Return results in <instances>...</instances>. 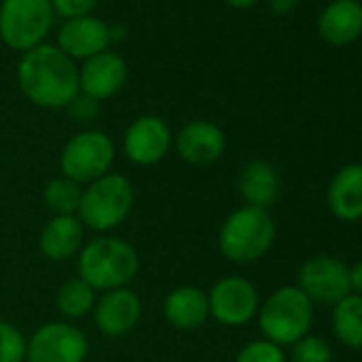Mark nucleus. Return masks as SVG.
Returning a JSON list of instances; mask_svg holds the SVG:
<instances>
[{
	"mask_svg": "<svg viewBox=\"0 0 362 362\" xmlns=\"http://www.w3.org/2000/svg\"><path fill=\"white\" fill-rule=\"evenodd\" d=\"M18 83L30 103L62 109L79 96V69L58 45H39L22 56Z\"/></svg>",
	"mask_w": 362,
	"mask_h": 362,
	"instance_id": "obj_1",
	"label": "nucleus"
},
{
	"mask_svg": "<svg viewBox=\"0 0 362 362\" xmlns=\"http://www.w3.org/2000/svg\"><path fill=\"white\" fill-rule=\"evenodd\" d=\"M136 250L119 237L92 239L79 254L77 273L94 292L126 288L139 273Z\"/></svg>",
	"mask_w": 362,
	"mask_h": 362,
	"instance_id": "obj_2",
	"label": "nucleus"
},
{
	"mask_svg": "<svg viewBox=\"0 0 362 362\" xmlns=\"http://www.w3.org/2000/svg\"><path fill=\"white\" fill-rule=\"evenodd\" d=\"M275 241V222L267 209L241 207L233 211L218 237L220 252L235 264H250L260 260Z\"/></svg>",
	"mask_w": 362,
	"mask_h": 362,
	"instance_id": "obj_3",
	"label": "nucleus"
},
{
	"mask_svg": "<svg viewBox=\"0 0 362 362\" xmlns=\"http://www.w3.org/2000/svg\"><path fill=\"white\" fill-rule=\"evenodd\" d=\"M313 322V303L296 288H277L258 309V326L267 341L284 347L294 345L309 334Z\"/></svg>",
	"mask_w": 362,
	"mask_h": 362,
	"instance_id": "obj_4",
	"label": "nucleus"
},
{
	"mask_svg": "<svg viewBox=\"0 0 362 362\" xmlns=\"http://www.w3.org/2000/svg\"><path fill=\"white\" fill-rule=\"evenodd\" d=\"M134 188L124 175L107 173L88 184L81 197L77 218L81 224L96 233L117 228L132 211Z\"/></svg>",
	"mask_w": 362,
	"mask_h": 362,
	"instance_id": "obj_5",
	"label": "nucleus"
},
{
	"mask_svg": "<svg viewBox=\"0 0 362 362\" xmlns=\"http://www.w3.org/2000/svg\"><path fill=\"white\" fill-rule=\"evenodd\" d=\"M54 22L52 0H3L0 3V39L16 52L43 45Z\"/></svg>",
	"mask_w": 362,
	"mask_h": 362,
	"instance_id": "obj_6",
	"label": "nucleus"
},
{
	"mask_svg": "<svg viewBox=\"0 0 362 362\" xmlns=\"http://www.w3.org/2000/svg\"><path fill=\"white\" fill-rule=\"evenodd\" d=\"M115 160V145L100 130H83L71 136L60 151V170L79 186L92 184L109 173Z\"/></svg>",
	"mask_w": 362,
	"mask_h": 362,
	"instance_id": "obj_7",
	"label": "nucleus"
},
{
	"mask_svg": "<svg viewBox=\"0 0 362 362\" xmlns=\"http://www.w3.org/2000/svg\"><path fill=\"white\" fill-rule=\"evenodd\" d=\"M209 315L230 328L245 326L258 315L260 296L256 286L245 277H224L207 294Z\"/></svg>",
	"mask_w": 362,
	"mask_h": 362,
	"instance_id": "obj_8",
	"label": "nucleus"
},
{
	"mask_svg": "<svg viewBox=\"0 0 362 362\" xmlns=\"http://www.w3.org/2000/svg\"><path fill=\"white\" fill-rule=\"evenodd\" d=\"M296 288L311 303L337 305L341 298L351 294L349 267L332 256L309 258L296 275Z\"/></svg>",
	"mask_w": 362,
	"mask_h": 362,
	"instance_id": "obj_9",
	"label": "nucleus"
},
{
	"mask_svg": "<svg viewBox=\"0 0 362 362\" xmlns=\"http://www.w3.org/2000/svg\"><path fill=\"white\" fill-rule=\"evenodd\" d=\"M88 339L69 322H47L28 339L26 362H86Z\"/></svg>",
	"mask_w": 362,
	"mask_h": 362,
	"instance_id": "obj_10",
	"label": "nucleus"
},
{
	"mask_svg": "<svg viewBox=\"0 0 362 362\" xmlns=\"http://www.w3.org/2000/svg\"><path fill=\"white\" fill-rule=\"evenodd\" d=\"M173 145L168 124L158 115L136 117L124 134V153L132 164L153 166L162 162Z\"/></svg>",
	"mask_w": 362,
	"mask_h": 362,
	"instance_id": "obj_11",
	"label": "nucleus"
},
{
	"mask_svg": "<svg viewBox=\"0 0 362 362\" xmlns=\"http://www.w3.org/2000/svg\"><path fill=\"white\" fill-rule=\"evenodd\" d=\"M175 149L179 158L188 164H214L226 151V134L214 122L194 119L181 126V130L175 136Z\"/></svg>",
	"mask_w": 362,
	"mask_h": 362,
	"instance_id": "obj_12",
	"label": "nucleus"
},
{
	"mask_svg": "<svg viewBox=\"0 0 362 362\" xmlns=\"http://www.w3.org/2000/svg\"><path fill=\"white\" fill-rule=\"evenodd\" d=\"M128 79L126 60L115 52H103L83 62L79 69V92L92 100H107L115 96Z\"/></svg>",
	"mask_w": 362,
	"mask_h": 362,
	"instance_id": "obj_13",
	"label": "nucleus"
},
{
	"mask_svg": "<svg viewBox=\"0 0 362 362\" xmlns=\"http://www.w3.org/2000/svg\"><path fill=\"white\" fill-rule=\"evenodd\" d=\"M111 41V26H107L103 20L94 16L66 20L58 33V47L71 60H90L107 52Z\"/></svg>",
	"mask_w": 362,
	"mask_h": 362,
	"instance_id": "obj_14",
	"label": "nucleus"
},
{
	"mask_svg": "<svg viewBox=\"0 0 362 362\" xmlns=\"http://www.w3.org/2000/svg\"><path fill=\"white\" fill-rule=\"evenodd\" d=\"M141 313L143 303L128 288L105 292L94 305V322L98 330L107 337H124L134 330L141 320Z\"/></svg>",
	"mask_w": 362,
	"mask_h": 362,
	"instance_id": "obj_15",
	"label": "nucleus"
},
{
	"mask_svg": "<svg viewBox=\"0 0 362 362\" xmlns=\"http://www.w3.org/2000/svg\"><path fill=\"white\" fill-rule=\"evenodd\" d=\"M326 201L330 214L343 222L362 218V164H347L334 173Z\"/></svg>",
	"mask_w": 362,
	"mask_h": 362,
	"instance_id": "obj_16",
	"label": "nucleus"
},
{
	"mask_svg": "<svg viewBox=\"0 0 362 362\" xmlns=\"http://www.w3.org/2000/svg\"><path fill=\"white\" fill-rule=\"evenodd\" d=\"M164 317L179 330L201 328L209 317L207 292L197 286H177L164 298Z\"/></svg>",
	"mask_w": 362,
	"mask_h": 362,
	"instance_id": "obj_17",
	"label": "nucleus"
},
{
	"mask_svg": "<svg viewBox=\"0 0 362 362\" xmlns=\"http://www.w3.org/2000/svg\"><path fill=\"white\" fill-rule=\"evenodd\" d=\"M83 235L86 226L77 216H54L41 230V254L54 262H64L79 252Z\"/></svg>",
	"mask_w": 362,
	"mask_h": 362,
	"instance_id": "obj_18",
	"label": "nucleus"
},
{
	"mask_svg": "<svg viewBox=\"0 0 362 362\" xmlns=\"http://www.w3.org/2000/svg\"><path fill=\"white\" fill-rule=\"evenodd\" d=\"M317 30L330 45H347L356 41L362 33V5L358 0H334L322 11Z\"/></svg>",
	"mask_w": 362,
	"mask_h": 362,
	"instance_id": "obj_19",
	"label": "nucleus"
},
{
	"mask_svg": "<svg viewBox=\"0 0 362 362\" xmlns=\"http://www.w3.org/2000/svg\"><path fill=\"white\" fill-rule=\"evenodd\" d=\"M239 192L247 207L267 209L277 201L279 194V175L262 160L250 162L239 175Z\"/></svg>",
	"mask_w": 362,
	"mask_h": 362,
	"instance_id": "obj_20",
	"label": "nucleus"
},
{
	"mask_svg": "<svg viewBox=\"0 0 362 362\" xmlns=\"http://www.w3.org/2000/svg\"><path fill=\"white\" fill-rule=\"evenodd\" d=\"M332 332L345 347H362V296L351 292L334 305Z\"/></svg>",
	"mask_w": 362,
	"mask_h": 362,
	"instance_id": "obj_21",
	"label": "nucleus"
},
{
	"mask_svg": "<svg viewBox=\"0 0 362 362\" xmlns=\"http://www.w3.org/2000/svg\"><path fill=\"white\" fill-rule=\"evenodd\" d=\"M96 292L79 277L66 279L56 292V307L66 320H79L94 311Z\"/></svg>",
	"mask_w": 362,
	"mask_h": 362,
	"instance_id": "obj_22",
	"label": "nucleus"
},
{
	"mask_svg": "<svg viewBox=\"0 0 362 362\" xmlns=\"http://www.w3.org/2000/svg\"><path fill=\"white\" fill-rule=\"evenodd\" d=\"M81 197H83V188L77 181L64 175L47 181V186L43 190V203L54 216H77Z\"/></svg>",
	"mask_w": 362,
	"mask_h": 362,
	"instance_id": "obj_23",
	"label": "nucleus"
},
{
	"mask_svg": "<svg viewBox=\"0 0 362 362\" xmlns=\"http://www.w3.org/2000/svg\"><path fill=\"white\" fill-rule=\"evenodd\" d=\"M28 356V339L24 332L7 322L0 320V362H26Z\"/></svg>",
	"mask_w": 362,
	"mask_h": 362,
	"instance_id": "obj_24",
	"label": "nucleus"
},
{
	"mask_svg": "<svg viewBox=\"0 0 362 362\" xmlns=\"http://www.w3.org/2000/svg\"><path fill=\"white\" fill-rule=\"evenodd\" d=\"M292 362H332V347L324 337L305 334L292 345Z\"/></svg>",
	"mask_w": 362,
	"mask_h": 362,
	"instance_id": "obj_25",
	"label": "nucleus"
},
{
	"mask_svg": "<svg viewBox=\"0 0 362 362\" xmlns=\"http://www.w3.org/2000/svg\"><path fill=\"white\" fill-rule=\"evenodd\" d=\"M235 362H286V354L279 345L267 339H258L241 347Z\"/></svg>",
	"mask_w": 362,
	"mask_h": 362,
	"instance_id": "obj_26",
	"label": "nucleus"
},
{
	"mask_svg": "<svg viewBox=\"0 0 362 362\" xmlns=\"http://www.w3.org/2000/svg\"><path fill=\"white\" fill-rule=\"evenodd\" d=\"M98 0H52V7L58 16L64 20H77V18H88L96 9Z\"/></svg>",
	"mask_w": 362,
	"mask_h": 362,
	"instance_id": "obj_27",
	"label": "nucleus"
},
{
	"mask_svg": "<svg viewBox=\"0 0 362 362\" xmlns=\"http://www.w3.org/2000/svg\"><path fill=\"white\" fill-rule=\"evenodd\" d=\"M69 111H71V115H73L75 119H79V122H90V119L96 117L98 107H96V100L88 98V96H83V94L79 92V96L69 105Z\"/></svg>",
	"mask_w": 362,
	"mask_h": 362,
	"instance_id": "obj_28",
	"label": "nucleus"
},
{
	"mask_svg": "<svg viewBox=\"0 0 362 362\" xmlns=\"http://www.w3.org/2000/svg\"><path fill=\"white\" fill-rule=\"evenodd\" d=\"M269 5H271V11L277 13V16H288L296 9L298 5V0H269Z\"/></svg>",
	"mask_w": 362,
	"mask_h": 362,
	"instance_id": "obj_29",
	"label": "nucleus"
},
{
	"mask_svg": "<svg viewBox=\"0 0 362 362\" xmlns=\"http://www.w3.org/2000/svg\"><path fill=\"white\" fill-rule=\"evenodd\" d=\"M349 284H351L354 294L362 296V260L356 262V264L349 269Z\"/></svg>",
	"mask_w": 362,
	"mask_h": 362,
	"instance_id": "obj_30",
	"label": "nucleus"
},
{
	"mask_svg": "<svg viewBox=\"0 0 362 362\" xmlns=\"http://www.w3.org/2000/svg\"><path fill=\"white\" fill-rule=\"evenodd\" d=\"M226 3H228L230 7H235V9H247V7L256 5L258 0H226Z\"/></svg>",
	"mask_w": 362,
	"mask_h": 362,
	"instance_id": "obj_31",
	"label": "nucleus"
}]
</instances>
